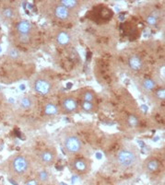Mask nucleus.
I'll use <instances>...</instances> for the list:
<instances>
[{
	"mask_svg": "<svg viewBox=\"0 0 165 185\" xmlns=\"http://www.w3.org/2000/svg\"><path fill=\"white\" fill-rule=\"evenodd\" d=\"M138 161V153L131 147H123L119 149L115 155L114 162L121 169L133 168Z\"/></svg>",
	"mask_w": 165,
	"mask_h": 185,
	"instance_id": "obj_1",
	"label": "nucleus"
},
{
	"mask_svg": "<svg viewBox=\"0 0 165 185\" xmlns=\"http://www.w3.org/2000/svg\"><path fill=\"white\" fill-rule=\"evenodd\" d=\"M31 168L30 160L23 155H18L12 158L9 163V169L16 177L25 176Z\"/></svg>",
	"mask_w": 165,
	"mask_h": 185,
	"instance_id": "obj_2",
	"label": "nucleus"
},
{
	"mask_svg": "<svg viewBox=\"0 0 165 185\" xmlns=\"http://www.w3.org/2000/svg\"><path fill=\"white\" fill-rule=\"evenodd\" d=\"M63 146L66 152L70 156L80 153L83 149L82 141L78 135L74 134H70L65 136L63 140Z\"/></svg>",
	"mask_w": 165,
	"mask_h": 185,
	"instance_id": "obj_3",
	"label": "nucleus"
},
{
	"mask_svg": "<svg viewBox=\"0 0 165 185\" xmlns=\"http://www.w3.org/2000/svg\"><path fill=\"white\" fill-rule=\"evenodd\" d=\"M33 89L37 94L45 96L53 90V84L45 78H37L33 82Z\"/></svg>",
	"mask_w": 165,
	"mask_h": 185,
	"instance_id": "obj_4",
	"label": "nucleus"
},
{
	"mask_svg": "<svg viewBox=\"0 0 165 185\" xmlns=\"http://www.w3.org/2000/svg\"><path fill=\"white\" fill-rule=\"evenodd\" d=\"M38 159L41 165L45 167H50L55 164L56 160V152L53 148L43 149L38 154Z\"/></svg>",
	"mask_w": 165,
	"mask_h": 185,
	"instance_id": "obj_5",
	"label": "nucleus"
},
{
	"mask_svg": "<svg viewBox=\"0 0 165 185\" xmlns=\"http://www.w3.org/2000/svg\"><path fill=\"white\" fill-rule=\"evenodd\" d=\"M79 103L73 97H66L61 101V109L66 113H73L78 111Z\"/></svg>",
	"mask_w": 165,
	"mask_h": 185,
	"instance_id": "obj_6",
	"label": "nucleus"
},
{
	"mask_svg": "<svg viewBox=\"0 0 165 185\" xmlns=\"http://www.w3.org/2000/svg\"><path fill=\"white\" fill-rule=\"evenodd\" d=\"M54 14L58 20L61 21H69L73 16L72 11L67 7H64L60 3L54 7Z\"/></svg>",
	"mask_w": 165,
	"mask_h": 185,
	"instance_id": "obj_7",
	"label": "nucleus"
},
{
	"mask_svg": "<svg viewBox=\"0 0 165 185\" xmlns=\"http://www.w3.org/2000/svg\"><path fill=\"white\" fill-rule=\"evenodd\" d=\"M71 167L74 172L78 174H84L87 173L90 169V163L87 159H76L72 161Z\"/></svg>",
	"mask_w": 165,
	"mask_h": 185,
	"instance_id": "obj_8",
	"label": "nucleus"
},
{
	"mask_svg": "<svg viewBox=\"0 0 165 185\" xmlns=\"http://www.w3.org/2000/svg\"><path fill=\"white\" fill-rule=\"evenodd\" d=\"M128 65L132 70L138 72V71H140L143 69L144 62L140 56H138L137 55H133L128 58Z\"/></svg>",
	"mask_w": 165,
	"mask_h": 185,
	"instance_id": "obj_9",
	"label": "nucleus"
},
{
	"mask_svg": "<svg viewBox=\"0 0 165 185\" xmlns=\"http://www.w3.org/2000/svg\"><path fill=\"white\" fill-rule=\"evenodd\" d=\"M16 29L20 35H30L32 31V24L29 21H21L17 24Z\"/></svg>",
	"mask_w": 165,
	"mask_h": 185,
	"instance_id": "obj_10",
	"label": "nucleus"
},
{
	"mask_svg": "<svg viewBox=\"0 0 165 185\" xmlns=\"http://www.w3.org/2000/svg\"><path fill=\"white\" fill-rule=\"evenodd\" d=\"M160 168H161V163L156 159L150 158V159H148L145 161L144 169L148 173L156 172V171H158L160 169Z\"/></svg>",
	"mask_w": 165,
	"mask_h": 185,
	"instance_id": "obj_11",
	"label": "nucleus"
},
{
	"mask_svg": "<svg viewBox=\"0 0 165 185\" xmlns=\"http://www.w3.org/2000/svg\"><path fill=\"white\" fill-rule=\"evenodd\" d=\"M140 88L142 91H144L146 93H149V92L154 91V89H156L157 84L151 78H145L141 81Z\"/></svg>",
	"mask_w": 165,
	"mask_h": 185,
	"instance_id": "obj_12",
	"label": "nucleus"
},
{
	"mask_svg": "<svg viewBox=\"0 0 165 185\" xmlns=\"http://www.w3.org/2000/svg\"><path fill=\"white\" fill-rule=\"evenodd\" d=\"M56 42L59 44V45H62V46H65V45H67L70 41H71V36L70 34L66 31H59L56 36Z\"/></svg>",
	"mask_w": 165,
	"mask_h": 185,
	"instance_id": "obj_13",
	"label": "nucleus"
},
{
	"mask_svg": "<svg viewBox=\"0 0 165 185\" xmlns=\"http://www.w3.org/2000/svg\"><path fill=\"white\" fill-rule=\"evenodd\" d=\"M58 107L52 102L46 103L43 107V113L47 116H55L58 114Z\"/></svg>",
	"mask_w": 165,
	"mask_h": 185,
	"instance_id": "obj_14",
	"label": "nucleus"
},
{
	"mask_svg": "<svg viewBox=\"0 0 165 185\" xmlns=\"http://www.w3.org/2000/svg\"><path fill=\"white\" fill-rule=\"evenodd\" d=\"M34 104V102H33V99L30 96H25L23 97L22 99L21 100L20 102V105L22 109L24 110H28V109H31Z\"/></svg>",
	"mask_w": 165,
	"mask_h": 185,
	"instance_id": "obj_15",
	"label": "nucleus"
},
{
	"mask_svg": "<svg viewBox=\"0 0 165 185\" xmlns=\"http://www.w3.org/2000/svg\"><path fill=\"white\" fill-rule=\"evenodd\" d=\"M81 101L95 103V102H96V95L91 90H85L81 94Z\"/></svg>",
	"mask_w": 165,
	"mask_h": 185,
	"instance_id": "obj_16",
	"label": "nucleus"
},
{
	"mask_svg": "<svg viewBox=\"0 0 165 185\" xmlns=\"http://www.w3.org/2000/svg\"><path fill=\"white\" fill-rule=\"evenodd\" d=\"M49 179H50V175L46 170L41 169L40 171H38L37 174H36V180H37L38 183H45L49 181Z\"/></svg>",
	"mask_w": 165,
	"mask_h": 185,
	"instance_id": "obj_17",
	"label": "nucleus"
},
{
	"mask_svg": "<svg viewBox=\"0 0 165 185\" xmlns=\"http://www.w3.org/2000/svg\"><path fill=\"white\" fill-rule=\"evenodd\" d=\"M59 3L64 7L70 9L71 11H72V9H75L80 6V2L78 0H61Z\"/></svg>",
	"mask_w": 165,
	"mask_h": 185,
	"instance_id": "obj_18",
	"label": "nucleus"
},
{
	"mask_svg": "<svg viewBox=\"0 0 165 185\" xmlns=\"http://www.w3.org/2000/svg\"><path fill=\"white\" fill-rule=\"evenodd\" d=\"M2 16L7 20H12L16 16V11L11 7H7L2 10Z\"/></svg>",
	"mask_w": 165,
	"mask_h": 185,
	"instance_id": "obj_19",
	"label": "nucleus"
},
{
	"mask_svg": "<svg viewBox=\"0 0 165 185\" xmlns=\"http://www.w3.org/2000/svg\"><path fill=\"white\" fill-rule=\"evenodd\" d=\"M80 107L84 111L86 112H94L96 110L95 103L89 102H80Z\"/></svg>",
	"mask_w": 165,
	"mask_h": 185,
	"instance_id": "obj_20",
	"label": "nucleus"
},
{
	"mask_svg": "<svg viewBox=\"0 0 165 185\" xmlns=\"http://www.w3.org/2000/svg\"><path fill=\"white\" fill-rule=\"evenodd\" d=\"M127 123L130 127L132 128H137L139 126L140 124V121L138 119V117L135 114H130L127 117Z\"/></svg>",
	"mask_w": 165,
	"mask_h": 185,
	"instance_id": "obj_21",
	"label": "nucleus"
},
{
	"mask_svg": "<svg viewBox=\"0 0 165 185\" xmlns=\"http://www.w3.org/2000/svg\"><path fill=\"white\" fill-rule=\"evenodd\" d=\"M146 21H147V23H148V25H150V26H155V25H157V23H158V21H159V19H158V16H157L156 14L151 13V14H149V15L147 16Z\"/></svg>",
	"mask_w": 165,
	"mask_h": 185,
	"instance_id": "obj_22",
	"label": "nucleus"
},
{
	"mask_svg": "<svg viewBox=\"0 0 165 185\" xmlns=\"http://www.w3.org/2000/svg\"><path fill=\"white\" fill-rule=\"evenodd\" d=\"M155 97L156 99H158L159 101H164L165 99V90L163 88H158L155 91Z\"/></svg>",
	"mask_w": 165,
	"mask_h": 185,
	"instance_id": "obj_23",
	"label": "nucleus"
},
{
	"mask_svg": "<svg viewBox=\"0 0 165 185\" xmlns=\"http://www.w3.org/2000/svg\"><path fill=\"white\" fill-rule=\"evenodd\" d=\"M8 55H9V56H10L11 58L16 59V58H18V57L20 56V51L17 50L16 48H11V49L9 50V52H8Z\"/></svg>",
	"mask_w": 165,
	"mask_h": 185,
	"instance_id": "obj_24",
	"label": "nucleus"
},
{
	"mask_svg": "<svg viewBox=\"0 0 165 185\" xmlns=\"http://www.w3.org/2000/svg\"><path fill=\"white\" fill-rule=\"evenodd\" d=\"M20 41L21 42H28L30 41V35H20Z\"/></svg>",
	"mask_w": 165,
	"mask_h": 185,
	"instance_id": "obj_25",
	"label": "nucleus"
},
{
	"mask_svg": "<svg viewBox=\"0 0 165 185\" xmlns=\"http://www.w3.org/2000/svg\"><path fill=\"white\" fill-rule=\"evenodd\" d=\"M26 185H39V183L37 182V180H31L26 183Z\"/></svg>",
	"mask_w": 165,
	"mask_h": 185,
	"instance_id": "obj_26",
	"label": "nucleus"
}]
</instances>
